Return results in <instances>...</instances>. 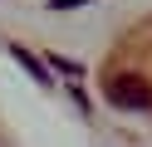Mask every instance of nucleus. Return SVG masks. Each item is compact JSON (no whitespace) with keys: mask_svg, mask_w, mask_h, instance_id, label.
I'll list each match as a JSON object with an SVG mask.
<instances>
[{"mask_svg":"<svg viewBox=\"0 0 152 147\" xmlns=\"http://www.w3.org/2000/svg\"><path fill=\"white\" fill-rule=\"evenodd\" d=\"M79 5H88V0H49V10H79Z\"/></svg>","mask_w":152,"mask_h":147,"instance_id":"nucleus-4","label":"nucleus"},{"mask_svg":"<svg viewBox=\"0 0 152 147\" xmlns=\"http://www.w3.org/2000/svg\"><path fill=\"white\" fill-rule=\"evenodd\" d=\"M10 59H15V64H25V69H30V78H34V83H49V69H44V64H39L34 54H25V49H10Z\"/></svg>","mask_w":152,"mask_h":147,"instance_id":"nucleus-2","label":"nucleus"},{"mask_svg":"<svg viewBox=\"0 0 152 147\" xmlns=\"http://www.w3.org/2000/svg\"><path fill=\"white\" fill-rule=\"evenodd\" d=\"M103 93H108V103L123 108V113H147L152 108V83L142 74H113V78H103Z\"/></svg>","mask_w":152,"mask_h":147,"instance_id":"nucleus-1","label":"nucleus"},{"mask_svg":"<svg viewBox=\"0 0 152 147\" xmlns=\"http://www.w3.org/2000/svg\"><path fill=\"white\" fill-rule=\"evenodd\" d=\"M44 69H64V74H83V69L74 64V59H59V54H49V64H44Z\"/></svg>","mask_w":152,"mask_h":147,"instance_id":"nucleus-3","label":"nucleus"}]
</instances>
